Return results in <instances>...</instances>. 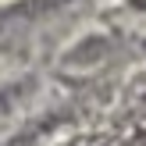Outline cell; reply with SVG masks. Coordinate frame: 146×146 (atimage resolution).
<instances>
[{
  "label": "cell",
  "mask_w": 146,
  "mask_h": 146,
  "mask_svg": "<svg viewBox=\"0 0 146 146\" xmlns=\"http://www.w3.org/2000/svg\"><path fill=\"white\" fill-rule=\"evenodd\" d=\"M32 89H36L32 78H21V82H11V86H4V89H0V128H4L7 121H11L14 114L29 104Z\"/></svg>",
  "instance_id": "obj_1"
}]
</instances>
